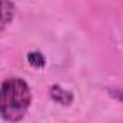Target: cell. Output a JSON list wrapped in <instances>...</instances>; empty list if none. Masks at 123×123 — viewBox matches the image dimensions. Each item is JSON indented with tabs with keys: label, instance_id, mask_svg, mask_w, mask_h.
<instances>
[{
	"label": "cell",
	"instance_id": "obj_1",
	"mask_svg": "<svg viewBox=\"0 0 123 123\" xmlns=\"http://www.w3.org/2000/svg\"><path fill=\"white\" fill-rule=\"evenodd\" d=\"M31 104V90L20 78H9L2 84L0 110L7 122L20 120L28 111Z\"/></svg>",
	"mask_w": 123,
	"mask_h": 123
},
{
	"label": "cell",
	"instance_id": "obj_2",
	"mask_svg": "<svg viewBox=\"0 0 123 123\" xmlns=\"http://www.w3.org/2000/svg\"><path fill=\"white\" fill-rule=\"evenodd\" d=\"M51 97L61 103V104H64V106H68L71 101H73V94L67 90H64L62 87H59V86H54L51 88Z\"/></svg>",
	"mask_w": 123,
	"mask_h": 123
},
{
	"label": "cell",
	"instance_id": "obj_3",
	"mask_svg": "<svg viewBox=\"0 0 123 123\" xmlns=\"http://www.w3.org/2000/svg\"><path fill=\"white\" fill-rule=\"evenodd\" d=\"M15 15V6L9 2H2V26L0 29L5 31V28L12 22Z\"/></svg>",
	"mask_w": 123,
	"mask_h": 123
},
{
	"label": "cell",
	"instance_id": "obj_4",
	"mask_svg": "<svg viewBox=\"0 0 123 123\" xmlns=\"http://www.w3.org/2000/svg\"><path fill=\"white\" fill-rule=\"evenodd\" d=\"M28 61H29V64L32 67H35V68H42L45 65V58L39 52H31V54H28Z\"/></svg>",
	"mask_w": 123,
	"mask_h": 123
},
{
	"label": "cell",
	"instance_id": "obj_5",
	"mask_svg": "<svg viewBox=\"0 0 123 123\" xmlns=\"http://www.w3.org/2000/svg\"><path fill=\"white\" fill-rule=\"evenodd\" d=\"M107 91H109V94L113 98H116V100L123 103V90H107Z\"/></svg>",
	"mask_w": 123,
	"mask_h": 123
}]
</instances>
